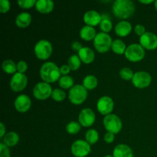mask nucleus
<instances>
[{"label": "nucleus", "instance_id": "nucleus-11", "mask_svg": "<svg viewBox=\"0 0 157 157\" xmlns=\"http://www.w3.org/2000/svg\"><path fill=\"white\" fill-rule=\"evenodd\" d=\"M151 81L150 74L146 71H137L133 75L132 83L137 88H146L150 86Z\"/></svg>", "mask_w": 157, "mask_h": 157}, {"label": "nucleus", "instance_id": "nucleus-4", "mask_svg": "<svg viewBox=\"0 0 157 157\" xmlns=\"http://www.w3.org/2000/svg\"><path fill=\"white\" fill-rule=\"evenodd\" d=\"M68 98L71 102L75 105L84 103L87 98V90L83 85H74L69 90Z\"/></svg>", "mask_w": 157, "mask_h": 157}, {"label": "nucleus", "instance_id": "nucleus-30", "mask_svg": "<svg viewBox=\"0 0 157 157\" xmlns=\"http://www.w3.org/2000/svg\"><path fill=\"white\" fill-rule=\"evenodd\" d=\"M67 64L70 67L71 70L76 71L79 69L81 67V61L80 59L79 56L76 55H73L68 58V61H67Z\"/></svg>", "mask_w": 157, "mask_h": 157}, {"label": "nucleus", "instance_id": "nucleus-37", "mask_svg": "<svg viewBox=\"0 0 157 157\" xmlns=\"http://www.w3.org/2000/svg\"><path fill=\"white\" fill-rule=\"evenodd\" d=\"M28 64L25 61H20L17 63V71L19 73L24 74L27 71Z\"/></svg>", "mask_w": 157, "mask_h": 157}, {"label": "nucleus", "instance_id": "nucleus-27", "mask_svg": "<svg viewBox=\"0 0 157 157\" xmlns=\"http://www.w3.org/2000/svg\"><path fill=\"white\" fill-rule=\"evenodd\" d=\"M111 49L114 53L118 54V55H123V54L125 53L127 47H126L125 43L122 40L116 39L113 41Z\"/></svg>", "mask_w": 157, "mask_h": 157}, {"label": "nucleus", "instance_id": "nucleus-44", "mask_svg": "<svg viewBox=\"0 0 157 157\" xmlns=\"http://www.w3.org/2000/svg\"><path fill=\"white\" fill-rule=\"evenodd\" d=\"M154 6H155V8H156V9L157 10V0L154 2Z\"/></svg>", "mask_w": 157, "mask_h": 157}, {"label": "nucleus", "instance_id": "nucleus-33", "mask_svg": "<svg viewBox=\"0 0 157 157\" xmlns=\"http://www.w3.org/2000/svg\"><path fill=\"white\" fill-rule=\"evenodd\" d=\"M120 75H121V78L125 80V81H130V80L132 81L134 73L129 67H123L120 71Z\"/></svg>", "mask_w": 157, "mask_h": 157}, {"label": "nucleus", "instance_id": "nucleus-35", "mask_svg": "<svg viewBox=\"0 0 157 157\" xmlns=\"http://www.w3.org/2000/svg\"><path fill=\"white\" fill-rule=\"evenodd\" d=\"M10 9V2L9 0H0V12L6 13Z\"/></svg>", "mask_w": 157, "mask_h": 157}, {"label": "nucleus", "instance_id": "nucleus-12", "mask_svg": "<svg viewBox=\"0 0 157 157\" xmlns=\"http://www.w3.org/2000/svg\"><path fill=\"white\" fill-rule=\"evenodd\" d=\"M114 103L111 98L108 96H103L98 101L97 103V108L98 111L103 115H108L113 111Z\"/></svg>", "mask_w": 157, "mask_h": 157}, {"label": "nucleus", "instance_id": "nucleus-42", "mask_svg": "<svg viewBox=\"0 0 157 157\" xmlns=\"http://www.w3.org/2000/svg\"><path fill=\"white\" fill-rule=\"evenodd\" d=\"M0 127H1V133H0V138H3L4 137V136L6 134H5V133H6V127H5V125L3 124V123H0Z\"/></svg>", "mask_w": 157, "mask_h": 157}, {"label": "nucleus", "instance_id": "nucleus-28", "mask_svg": "<svg viewBox=\"0 0 157 157\" xmlns=\"http://www.w3.org/2000/svg\"><path fill=\"white\" fill-rule=\"evenodd\" d=\"M99 139V133L94 129L88 130L85 133V140L90 145L95 144Z\"/></svg>", "mask_w": 157, "mask_h": 157}, {"label": "nucleus", "instance_id": "nucleus-26", "mask_svg": "<svg viewBox=\"0 0 157 157\" xmlns=\"http://www.w3.org/2000/svg\"><path fill=\"white\" fill-rule=\"evenodd\" d=\"M2 67L6 74H9V75L14 74L15 75L16 73L17 64H15V63L12 60H5L2 64Z\"/></svg>", "mask_w": 157, "mask_h": 157}, {"label": "nucleus", "instance_id": "nucleus-31", "mask_svg": "<svg viewBox=\"0 0 157 157\" xmlns=\"http://www.w3.org/2000/svg\"><path fill=\"white\" fill-rule=\"evenodd\" d=\"M81 127L80 123L76 122V121H71L66 126V130L70 134H76L81 130Z\"/></svg>", "mask_w": 157, "mask_h": 157}, {"label": "nucleus", "instance_id": "nucleus-29", "mask_svg": "<svg viewBox=\"0 0 157 157\" xmlns=\"http://www.w3.org/2000/svg\"><path fill=\"white\" fill-rule=\"evenodd\" d=\"M58 83H59V85L61 88L71 89L74 86V79L72 77L69 76V75L61 76L58 81Z\"/></svg>", "mask_w": 157, "mask_h": 157}, {"label": "nucleus", "instance_id": "nucleus-16", "mask_svg": "<svg viewBox=\"0 0 157 157\" xmlns=\"http://www.w3.org/2000/svg\"><path fill=\"white\" fill-rule=\"evenodd\" d=\"M83 18H84V21L87 25L92 26V27L100 25L102 21L101 15L95 10L87 11L84 15Z\"/></svg>", "mask_w": 157, "mask_h": 157}, {"label": "nucleus", "instance_id": "nucleus-23", "mask_svg": "<svg viewBox=\"0 0 157 157\" xmlns=\"http://www.w3.org/2000/svg\"><path fill=\"white\" fill-rule=\"evenodd\" d=\"M19 141V136L15 132H9L2 138V143L7 147H15Z\"/></svg>", "mask_w": 157, "mask_h": 157}, {"label": "nucleus", "instance_id": "nucleus-39", "mask_svg": "<svg viewBox=\"0 0 157 157\" xmlns=\"http://www.w3.org/2000/svg\"><path fill=\"white\" fill-rule=\"evenodd\" d=\"M115 139L114 133H110V132H107L105 135H104V141L107 144H111L113 142Z\"/></svg>", "mask_w": 157, "mask_h": 157}, {"label": "nucleus", "instance_id": "nucleus-13", "mask_svg": "<svg viewBox=\"0 0 157 157\" xmlns=\"http://www.w3.org/2000/svg\"><path fill=\"white\" fill-rule=\"evenodd\" d=\"M96 116L91 109L84 108L81 110L78 116V122L83 127H88L93 125L95 122Z\"/></svg>", "mask_w": 157, "mask_h": 157}, {"label": "nucleus", "instance_id": "nucleus-36", "mask_svg": "<svg viewBox=\"0 0 157 157\" xmlns=\"http://www.w3.org/2000/svg\"><path fill=\"white\" fill-rule=\"evenodd\" d=\"M0 157H10V150L9 147L3 143L0 144Z\"/></svg>", "mask_w": 157, "mask_h": 157}, {"label": "nucleus", "instance_id": "nucleus-22", "mask_svg": "<svg viewBox=\"0 0 157 157\" xmlns=\"http://www.w3.org/2000/svg\"><path fill=\"white\" fill-rule=\"evenodd\" d=\"M32 22V15L29 12H21L15 18V24L19 28H26Z\"/></svg>", "mask_w": 157, "mask_h": 157}, {"label": "nucleus", "instance_id": "nucleus-3", "mask_svg": "<svg viewBox=\"0 0 157 157\" xmlns=\"http://www.w3.org/2000/svg\"><path fill=\"white\" fill-rule=\"evenodd\" d=\"M112 38L107 33L104 32H100L97 34L96 37L94 39V45L95 49L100 53H104L107 52L111 48Z\"/></svg>", "mask_w": 157, "mask_h": 157}, {"label": "nucleus", "instance_id": "nucleus-17", "mask_svg": "<svg viewBox=\"0 0 157 157\" xmlns=\"http://www.w3.org/2000/svg\"><path fill=\"white\" fill-rule=\"evenodd\" d=\"M113 157H133V150L127 144L116 146L113 151Z\"/></svg>", "mask_w": 157, "mask_h": 157}, {"label": "nucleus", "instance_id": "nucleus-38", "mask_svg": "<svg viewBox=\"0 0 157 157\" xmlns=\"http://www.w3.org/2000/svg\"><path fill=\"white\" fill-rule=\"evenodd\" d=\"M134 32L136 35L141 37L143 35H144V34L146 33V29H145V27L143 25L138 24L135 26Z\"/></svg>", "mask_w": 157, "mask_h": 157}, {"label": "nucleus", "instance_id": "nucleus-25", "mask_svg": "<svg viewBox=\"0 0 157 157\" xmlns=\"http://www.w3.org/2000/svg\"><path fill=\"white\" fill-rule=\"evenodd\" d=\"M98 84V80L94 75H87L83 81V86L87 90H93L96 88Z\"/></svg>", "mask_w": 157, "mask_h": 157}, {"label": "nucleus", "instance_id": "nucleus-10", "mask_svg": "<svg viewBox=\"0 0 157 157\" xmlns=\"http://www.w3.org/2000/svg\"><path fill=\"white\" fill-rule=\"evenodd\" d=\"M28 84V78L25 74L16 72L12 77L10 81V87L13 91L19 92L24 90Z\"/></svg>", "mask_w": 157, "mask_h": 157}, {"label": "nucleus", "instance_id": "nucleus-41", "mask_svg": "<svg viewBox=\"0 0 157 157\" xmlns=\"http://www.w3.org/2000/svg\"><path fill=\"white\" fill-rule=\"evenodd\" d=\"M82 48H83L82 44H81L79 41H74V42L71 44L72 50L75 51V52H79Z\"/></svg>", "mask_w": 157, "mask_h": 157}, {"label": "nucleus", "instance_id": "nucleus-43", "mask_svg": "<svg viewBox=\"0 0 157 157\" xmlns=\"http://www.w3.org/2000/svg\"><path fill=\"white\" fill-rule=\"evenodd\" d=\"M140 2L144 3V4H150V3L153 2V0H149V1H144V0H140Z\"/></svg>", "mask_w": 157, "mask_h": 157}, {"label": "nucleus", "instance_id": "nucleus-1", "mask_svg": "<svg viewBox=\"0 0 157 157\" xmlns=\"http://www.w3.org/2000/svg\"><path fill=\"white\" fill-rule=\"evenodd\" d=\"M112 11L118 18L126 19L134 13L135 5L131 0H116L112 6Z\"/></svg>", "mask_w": 157, "mask_h": 157}, {"label": "nucleus", "instance_id": "nucleus-6", "mask_svg": "<svg viewBox=\"0 0 157 157\" xmlns=\"http://www.w3.org/2000/svg\"><path fill=\"white\" fill-rule=\"evenodd\" d=\"M103 124H104V127L107 130V132H110V133H113L114 134L119 133L123 127L121 118L117 116L116 114H113V113H110V114L104 117Z\"/></svg>", "mask_w": 157, "mask_h": 157}, {"label": "nucleus", "instance_id": "nucleus-9", "mask_svg": "<svg viewBox=\"0 0 157 157\" xmlns=\"http://www.w3.org/2000/svg\"><path fill=\"white\" fill-rule=\"evenodd\" d=\"M52 86L48 83L39 82L34 87L33 95L36 99L43 101L52 96Z\"/></svg>", "mask_w": 157, "mask_h": 157}, {"label": "nucleus", "instance_id": "nucleus-14", "mask_svg": "<svg viewBox=\"0 0 157 157\" xmlns=\"http://www.w3.org/2000/svg\"><path fill=\"white\" fill-rule=\"evenodd\" d=\"M140 44L147 50H154L157 48V36L152 32H146L140 37Z\"/></svg>", "mask_w": 157, "mask_h": 157}, {"label": "nucleus", "instance_id": "nucleus-7", "mask_svg": "<svg viewBox=\"0 0 157 157\" xmlns=\"http://www.w3.org/2000/svg\"><path fill=\"white\" fill-rule=\"evenodd\" d=\"M125 57L132 62H137L145 57V50L140 44H131L127 47Z\"/></svg>", "mask_w": 157, "mask_h": 157}, {"label": "nucleus", "instance_id": "nucleus-18", "mask_svg": "<svg viewBox=\"0 0 157 157\" xmlns=\"http://www.w3.org/2000/svg\"><path fill=\"white\" fill-rule=\"evenodd\" d=\"M78 56L81 62L84 64H90L94 61L95 58V54L91 48L88 47H83L78 52Z\"/></svg>", "mask_w": 157, "mask_h": 157}, {"label": "nucleus", "instance_id": "nucleus-45", "mask_svg": "<svg viewBox=\"0 0 157 157\" xmlns=\"http://www.w3.org/2000/svg\"><path fill=\"white\" fill-rule=\"evenodd\" d=\"M104 157H113V156H110V155H107V156H105Z\"/></svg>", "mask_w": 157, "mask_h": 157}, {"label": "nucleus", "instance_id": "nucleus-24", "mask_svg": "<svg viewBox=\"0 0 157 157\" xmlns=\"http://www.w3.org/2000/svg\"><path fill=\"white\" fill-rule=\"evenodd\" d=\"M101 17H102V21L100 24V29L102 31V32L108 33L113 28V24H112V21H110V16L107 14H104V15H101Z\"/></svg>", "mask_w": 157, "mask_h": 157}, {"label": "nucleus", "instance_id": "nucleus-5", "mask_svg": "<svg viewBox=\"0 0 157 157\" xmlns=\"http://www.w3.org/2000/svg\"><path fill=\"white\" fill-rule=\"evenodd\" d=\"M52 45L48 40H40L36 43L34 48L35 55L38 59L46 60L51 56L52 53Z\"/></svg>", "mask_w": 157, "mask_h": 157}, {"label": "nucleus", "instance_id": "nucleus-21", "mask_svg": "<svg viewBox=\"0 0 157 157\" xmlns=\"http://www.w3.org/2000/svg\"><path fill=\"white\" fill-rule=\"evenodd\" d=\"M97 33L94 28L87 25L83 26L80 31V36L83 40H85V41H91L92 39H94Z\"/></svg>", "mask_w": 157, "mask_h": 157}, {"label": "nucleus", "instance_id": "nucleus-34", "mask_svg": "<svg viewBox=\"0 0 157 157\" xmlns=\"http://www.w3.org/2000/svg\"><path fill=\"white\" fill-rule=\"evenodd\" d=\"M36 2V0H18L17 2L18 6L22 9H31L34 6H35Z\"/></svg>", "mask_w": 157, "mask_h": 157}, {"label": "nucleus", "instance_id": "nucleus-20", "mask_svg": "<svg viewBox=\"0 0 157 157\" xmlns=\"http://www.w3.org/2000/svg\"><path fill=\"white\" fill-rule=\"evenodd\" d=\"M35 8L40 13H50L54 9V2L52 0H38L35 4Z\"/></svg>", "mask_w": 157, "mask_h": 157}, {"label": "nucleus", "instance_id": "nucleus-2", "mask_svg": "<svg viewBox=\"0 0 157 157\" xmlns=\"http://www.w3.org/2000/svg\"><path fill=\"white\" fill-rule=\"evenodd\" d=\"M60 67L54 62L48 61L44 63L40 68V76L46 83H54L61 78Z\"/></svg>", "mask_w": 157, "mask_h": 157}, {"label": "nucleus", "instance_id": "nucleus-19", "mask_svg": "<svg viewBox=\"0 0 157 157\" xmlns=\"http://www.w3.org/2000/svg\"><path fill=\"white\" fill-rule=\"evenodd\" d=\"M132 25L129 21L123 20L115 26V33L121 37H126L131 32Z\"/></svg>", "mask_w": 157, "mask_h": 157}, {"label": "nucleus", "instance_id": "nucleus-8", "mask_svg": "<svg viewBox=\"0 0 157 157\" xmlns=\"http://www.w3.org/2000/svg\"><path fill=\"white\" fill-rule=\"evenodd\" d=\"M71 153L76 157H85L91 151L90 145L86 140H78L72 144Z\"/></svg>", "mask_w": 157, "mask_h": 157}, {"label": "nucleus", "instance_id": "nucleus-40", "mask_svg": "<svg viewBox=\"0 0 157 157\" xmlns=\"http://www.w3.org/2000/svg\"><path fill=\"white\" fill-rule=\"evenodd\" d=\"M71 68L68 66V64H63L61 67H60V72H61V75H62L63 76L67 75V74H69Z\"/></svg>", "mask_w": 157, "mask_h": 157}, {"label": "nucleus", "instance_id": "nucleus-32", "mask_svg": "<svg viewBox=\"0 0 157 157\" xmlns=\"http://www.w3.org/2000/svg\"><path fill=\"white\" fill-rule=\"evenodd\" d=\"M52 99L55 100V101H62L65 99L66 98V94L64 90H62L61 89H55L53 90L52 94Z\"/></svg>", "mask_w": 157, "mask_h": 157}, {"label": "nucleus", "instance_id": "nucleus-15", "mask_svg": "<svg viewBox=\"0 0 157 157\" xmlns=\"http://www.w3.org/2000/svg\"><path fill=\"white\" fill-rule=\"evenodd\" d=\"M14 104L17 111L20 113H25L30 109L32 106V101L29 96L25 94H21L15 98Z\"/></svg>", "mask_w": 157, "mask_h": 157}]
</instances>
